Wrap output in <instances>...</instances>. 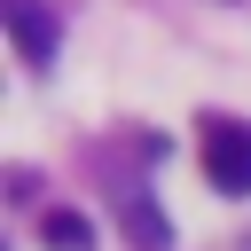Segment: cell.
Returning <instances> with one entry per match:
<instances>
[{
  "label": "cell",
  "mask_w": 251,
  "mask_h": 251,
  "mask_svg": "<svg viewBox=\"0 0 251 251\" xmlns=\"http://www.w3.org/2000/svg\"><path fill=\"white\" fill-rule=\"evenodd\" d=\"M0 24H8V39H16V55L31 71L55 63V16H47V0H0Z\"/></svg>",
  "instance_id": "cell-2"
},
{
  "label": "cell",
  "mask_w": 251,
  "mask_h": 251,
  "mask_svg": "<svg viewBox=\"0 0 251 251\" xmlns=\"http://www.w3.org/2000/svg\"><path fill=\"white\" fill-rule=\"evenodd\" d=\"M204 180L220 196H251V126L204 118Z\"/></svg>",
  "instance_id": "cell-1"
},
{
  "label": "cell",
  "mask_w": 251,
  "mask_h": 251,
  "mask_svg": "<svg viewBox=\"0 0 251 251\" xmlns=\"http://www.w3.org/2000/svg\"><path fill=\"white\" fill-rule=\"evenodd\" d=\"M39 243L47 251H94V227H86V212L55 204V212H39Z\"/></svg>",
  "instance_id": "cell-4"
},
{
  "label": "cell",
  "mask_w": 251,
  "mask_h": 251,
  "mask_svg": "<svg viewBox=\"0 0 251 251\" xmlns=\"http://www.w3.org/2000/svg\"><path fill=\"white\" fill-rule=\"evenodd\" d=\"M118 227H126L133 251H173V220L149 188H118Z\"/></svg>",
  "instance_id": "cell-3"
}]
</instances>
